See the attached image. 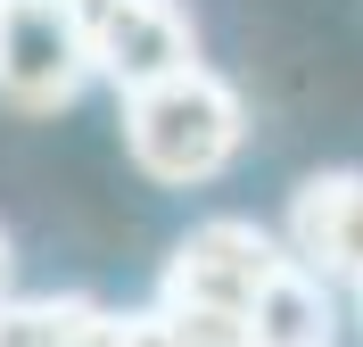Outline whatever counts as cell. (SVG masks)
<instances>
[{
	"label": "cell",
	"instance_id": "6da1fadb",
	"mask_svg": "<svg viewBox=\"0 0 363 347\" xmlns=\"http://www.w3.org/2000/svg\"><path fill=\"white\" fill-rule=\"evenodd\" d=\"M248 149V99L231 92L215 67H182L149 92H124V158L165 190H199L231 174Z\"/></svg>",
	"mask_w": 363,
	"mask_h": 347
},
{
	"label": "cell",
	"instance_id": "7a4b0ae2",
	"mask_svg": "<svg viewBox=\"0 0 363 347\" xmlns=\"http://www.w3.org/2000/svg\"><path fill=\"white\" fill-rule=\"evenodd\" d=\"M289 265V240L256 215H206L174 240L157 273V298L165 306H215V314H248L264 298V281Z\"/></svg>",
	"mask_w": 363,
	"mask_h": 347
},
{
	"label": "cell",
	"instance_id": "3957f363",
	"mask_svg": "<svg viewBox=\"0 0 363 347\" xmlns=\"http://www.w3.org/2000/svg\"><path fill=\"white\" fill-rule=\"evenodd\" d=\"M99 83V58H91L83 17L50 9V0H9L0 17V99L25 116H58Z\"/></svg>",
	"mask_w": 363,
	"mask_h": 347
},
{
	"label": "cell",
	"instance_id": "277c9868",
	"mask_svg": "<svg viewBox=\"0 0 363 347\" xmlns=\"http://www.w3.org/2000/svg\"><path fill=\"white\" fill-rule=\"evenodd\" d=\"M83 33L99 58V83H116V92H149L165 75L199 67V25L182 0H99Z\"/></svg>",
	"mask_w": 363,
	"mask_h": 347
},
{
	"label": "cell",
	"instance_id": "5b68a950",
	"mask_svg": "<svg viewBox=\"0 0 363 347\" xmlns=\"http://www.w3.org/2000/svg\"><path fill=\"white\" fill-rule=\"evenodd\" d=\"M248 339L256 347H339V298L314 265H281L264 281V298L248 306Z\"/></svg>",
	"mask_w": 363,
	"mask_h": 347
},
{
	"label": "cell",
	"instance_id": "8992f818",
	"mask_svg": "<svg viewBox=\"0 0 363 347\" xmlns=\"http://www.w3.org/2000/svg\"><path fill=\"white\" fill-rule=\"evenodd\" d=\"M99 298L67 290V298H0V347H83Z\"/></svg>",
	"mask_w": 363,
	"mask_h": 347
},
{
	"label": "cell",
	"instance_id": "52a82bcc",
	"mask_svg": "<svg viewBox=\"0 0 363 347\" xmlns=\"http://www.w3.org/2000/svg\"><path fill=\"white\" fill-rule=\"evenodd\" d=\"M165 314H174V339L182 347H256L248 339V314H215V306H165Z\"/></svg>",
	"mask_w": 363,
	"mask_h": 347
},
{
	"label": "cell",
	"instance_id": "ba28073f",
	"mask_svg": "<svg viewBox=\"0 0 363 347\" xmlns=\"http://www.w3.org/2000/svg\"><path fill=\"white\" fill-rule=\"evenodd\" d=\"M124 347H182V339H174V314H165L157 298L133 306V314H124Z\"/></svg>",
	"mask_w": 363,
	"mask_h": 347
},
{
	"label": "cell",
	"instance_id": "9c48e42d",
	"mask_svg": "<svg viewBox=\"0 0 363 347\" xmlns=\"http://www.w3.org/2000/svg\"><path fill=\"white\" fill-rule=\"evenodd\" d=\"M0 298H17V248H9V231H0Z\"/></svg>",
	"mask_w": 363,
	"mask_h": 347
},
{
	"label": "cell",
	"instance_id": "30bf717a",
	"mask_svg": "<svg viewBox=\"0 0 363 347\" xmlns=\"http://www.w3.org/2000/svg\"><path fill=\"white\" fill-rule=\"evenodd\" d=\"M50 9H67V17H91V9H99V0H50Z\"/></svg>",
	"mask_w": 363,
	"mask_h": 347
},
{
	"label": "cell",
	"instance_id": "8fae6325",
	"mask_svg": "<svg viewBox=\"0 0 363 347\" xmlns=\"http://www.w3.org/2000/svg\"><path fill=\"white\" fill-rule=\"evenodd\" d=\"M0 17H9V0H0Z\"/></svg>",
	"mask_w": 363,
	"mask_h": 347
}]
</instances>
